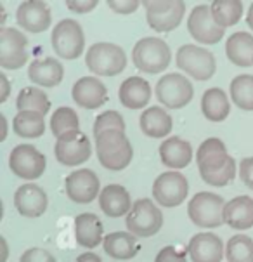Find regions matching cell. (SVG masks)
I'll list each match as a JSON object with an SVG mask.
<instances>
[{"mask_svg":"<svg viewBox=\"0 0 253 262\" xmlns=\"http://www.w3.org/2000/svg\"><path fill=\"white\" fill-rule=\"evenodd\" d=\"M17 112H35L45 115L51 110V101L40 87H25L16 99Z\"/></svg>","mask_w":253,"mask_h":262,"instance_id":"32","label":"cell"},{"mask_svg":"<svg viewBox=\"0 0 253 262\" xmlns=\"http://www.w3.org/2000/svg\"><path fill=\"white\" fill-rule=\"evenodd\" d=\"M9 255V247H7V239L4 236H0V262H6Z\"/></svg>","mask_w":253,"mask_h":262,"instance_id":"46","label":"cell"},{"mask_svg":"<svg viewBox=\"0 0 253 262\" xmlns=\"http://www.w3.org/2000/svg\"><path fill=\"white\" fill-rule=\"evenodd\" d=\"M163 226V214L153 200L141 198L132 205L127 215V229L134 236L148 238L156 234Z\"/></svg>","mask_w":253,"mask_h":262,"instance_id":"7","label":"cell"},{"mask_svg":"<svg viewBox=\"0 0 253 262\" xmlns=\"http://www.w3.org/2000/svg\"><path fill=\"white\" fill-rule=\"evenodd\" d=\"M19 262H56V259L51 252L43 250V248H28L21 255Z\"/></svg>","mask_w":253,"mask_h":262,"instance_id":"39","label":"cell"},{"mask_svg":"<svg viewBox=\"0 0 253 262\" xmlns=\"http://www.w3.org/2000/svg\"><path fill=\"white\" fill-rule=\"evenodd\" d=\"M78 125H80L78 115L75 113V110L68 108V106L57 108L51 117V130L57 139H59L61 136L68 134V132L80 130Z\"/></svg>","mask_w":253,"mask_h":262,"instance_id":"35","label":"cell"},{"mask_svg":"<svg viewBox=\"0 0 253 262\" xmlns=\"http://www.w3.org/2000/svg\"><path fill=\"white\" fill-rule=\"evenodd\" d=\"M227 262H253V239L246 234H236L225 245Z\"/></svg>","mask_w":253,"mask_h":262,"instance_id":"36","label":"cell"},{"mask_svg":"<svg viewBox=\"0 0 253 262\" xmlns=\"http://www.w3.org/2000/svg\"><path fill=\"white\" fill-rule=\"evenodd\" d=\"M231 157L227 155V148L219 137H208L203 141L201 146L196 151V163L199 174H208L215 172L219 168L225 167L229 163Z\"/></svg>","mask_w":253,"mask_h":262,"instance_id":"20","label":"cell"},{"mask_svg":"<svg viewBox=\"0 0 253 262\" xmlns=\"http://www.w3.org/2000/svg\"><path fill=\"white\" fill-rule=\"evenodd\" d=\"M47 194L38 184L28 183L19 186L14 194L16 210L25 217H40L47 210Z\"/></svg>","mask_w":253,"mask_h":262,"instance_id":"19","label":"cell"},{"mask_svg":"<svg viewBox=\"0 0 253 262\" xmlns=\"http://www.w3.org/2000/svg\"><path fill=\"white\" fill-rule=\"evenodd\" d=\"M108 7L117 14H132L134 11H137L139 2L137 0H109Z\"/></svg>","mask_w":253,"mask_h":262,"instance_id":"41","label":"cell"},{"mask_svg":"<svg viewBox=\"0 0 253 262\" xmlns=\"http://www.w3.org/2000/svg\"><path fill=\"white\" fill-rule=\"evenodd\" d=\"M189 193L188 179L177 170L163 172L153 184V198L167 208L179 207Z\"/></svg>","mask_w":253,"mask_h":262,"instance_id":"10","label":"cell"},{"mask_svg":"<svg viewBox=\"0 0 253 262\" xmlns=\"http://www.w3.org/2000/svg\"><path fill=\"white\" fill-rule=\"evenodd\" d=\"M159 158L167 168H184L193 160V146L180 137H167L159 144Z\"/></svg>","mask_w":253,"mask_h":262,"instance_id":"21","label":"cell"},{"mask_svg":"<svg viewBox=\"0 0 253 262\" xmlns=\"http://www.w3.org/2000/svg\"><path fill=\"white\" fill-rule=\"evenodd\" d=\"M96 6H97L96 0H85V2H82V0H75V2H66V7L73 12H78V14L90 12Z\"/></svg>","mask_w":253,"mask_h":262,"instance_id":"43","label":"cell"},{"mask_svg":"<svg viewBox=\"0 0 253 262\" xmlns=\"http://www.w3.org/2000/svg\"><path fill=\"white\" fill-rule=\"evenodd\" d=\"M101 188L99 177L90 168H78L66 177V194L75 203H90L97 198Z\"/></svg>","mask_w":253,"mask_h":262,"instance_id":"15","label":"cell"},{"mask_svg":"<svg viewBox=\"0 0 253 262\" xmlns=\"http://www.w3.org/2000/svg\"><path fill=\"white\" fill-rule=\"evenodd\" d=\"M75 262H103L99 255H96L94 252H85V254L78 255V259Z\"/></svg>","mask_w":253,"mask_h":262,"instance_id":"45","label":"cell"},{"mask_svg":"<svg viewBox=\"0 0 253 262\" xmlns=\"http://www.w3.org/2000/svg\"><path fill=\"white\" fill-rule=\"evenodd\" d=\"M9 94H11V82L6 73H0V103H6Z\"/></svg>","mask_w":253,"mask_h":262,"instance_id":"44","label":"cell"},{"mask_svg":"<svg viewBox=\"0 0 253 262\" xmlns=\"http://www.w3.org/2000/svg\"><path fill=\"white\" fill-rule=\"evenodd\" d=\"M188 254L193 262H222L225 248L214 233H198L189 239Z\"/></svg>","mask_w":253,"mask_h":262,"instance_id":"17","label":"cell"},{"mask_svg":"<svg viewBox=\"0 0 253 262\" xmlns=\"http://www.w3.org/2000/svg\"><path fill=\"white\" fill-rule=\"evenodd\" d=\"M47 160L45 155L32 144H19L11 151L9 157V167L14 176L25 181H35L45 172Z\"/></svg>","mask_w":253,"mask_h":262,"instance_id":"9","label":"cell"},{"mask_svg":"<svg viewBox=\"0 0 253 262\" xmlns=\"http://www.w3.org/2000/svg\"><path fill=\"white\" fill-rule=\"evenodd\" d=\"M63 64L56 57H43V59H33L28 66V77L35 85L42 87H56L63 80Z\"/></svg>","mask_w":253,"mask_h":262,"instance_id":"22","label":"cell"},{"mask_svg":"<svg viewBox=\"0 0 253 262\" xmlns=\"http://www.w3.org/2000/svg\"><path fill=\"white\" fill-rule=\"evenodd\" d=\"M172 52L165 40L156 37L141 38L132 49V61L135 68L144 73H159L165 72L170 64Z\"/></svg>","mask_w":253,"mask_h":262,"instance_id":"2","label":"cell"},{"mask_svg":"<svg viewBox=\"0 0 253 262\" xmlns=\"http://www.w3.org/2000/svg\"><path fill=\"white\" fill-rule=\"evenodd\" d=\"M225 54L236 66H253V35L246 32L233 33L225 43Z\"/></svg>","mask_w":253,"mask_h":262,"instance_id":"27","label":"cell"},{"mask_svg":"<svg viewBox=\"0 0 253 262\" xmlns=\"http://www.w3.org/2000/svg\"><path fill=\"white\" fill-rule=\"evenodd\" d=\"M51 42L57 57L72 61L82 56L83 47H85V33L78 21L63 19L52 30Z\"/></svg>","mask_w":253,"mask_h":262,"instance_id":"6","label":"cell"},{"mask_svg":"<svg viewBox=\"0 0 253 262\" xmlns=\"http://www.w3.org/2000/svg\"><path fill=\"white\" fill-rule=\"evenodd\" d=\"M16 19L17 25L30 33L45 32L52 21L51 9L45 2H40V0L23 2L16 11Z\"/></svg>","mask_w":253,"mask_h":262,"instance_id":"16","label":"cell"},{"mask_svg":"<svg viewBox=\"0 0 253 262\" xmlns=\"http://www.w3.org/2000/svg\"><path fill=\"white\" fill-rule=\"evenodd\" d=\"M120 101L128 110H141L151 99V85L141 77H130L120 85Z\"/></svg>","mask_w":253,"mask_h":262,"instance_id":"25","label":"cell"},{"mask_svg":"<svg viewBox=\"0 0 253 262\" xmlns=\"http://www.w3.org/2000/svg\"><path fill=\"white\" fill-rule=\"evenodd\" d=\"M28 38L21 30H0V66L4 70H19L28 61Z\"/></svg>","mask_w":253,"mask_h":262,"instance_id":"11","label":"cell"},{"mask_svg":"<svg viewBox=\"0 0 253 262\" xmlns=\"http://www.w3.org/2000/svg\"><path fill=\"white\" fill-rule=\"evenodd\" d=\"M224 212V198L215 193H208V191H201V193L194 194L188 205L189 219L199 228H219L220 224L225 223Z\"/></svg>","mask_w":253,"mask_h":262,"instance_id":"4","label":"cell"},{"mask_svg":"<svg viewBox=\"0 0 253 262\" xmlns=\"http://www.w3.org/2000/svg\"><path fill=\"white\" fill-rule=\"evenodd\" d=\"M108 130H122L125 132V120L118 112H104L96 118L94 122V137L101 136Z\"/></svg>","mask_w":253,"mask_h":262,"instance_id":"37","label":"cell"},{"mask_svg":"<svg viewBox=\"0 0 253 262\" xmlns=\"http://www.w3.org/2000/svg\"><path fill=\"white\" fill-rule=\"evenodd\" d=\"M12 128L23 139H37L45 132V120L42 113L19 112L12 120Z\"/></svg>","mask_w":253,"mask_h":262,"instance_id":"31","label":"cell"},{"mask_svg":"<svg viewBox=\"0 0 253 262\" xmlns=\"http://www.w3.org/2000/svg\"><path fill=\"white\" fill-rule=\"evenodd\" d=\"M54 153L59 163L66 167H78L90 158V141L87 139V136L82 130L68 132L56 141Z\"/></svg>","mask_w":253,"mask_h":262,"instance_id":"12","label":"cell"},{"mask_svg":"<svg viewBox=\"0 0 253 262\" xmlns=\"http://www.w3.org/2000/svg\"><path fill=\"white\" fill-rule=\"evenodd\" d=\"M225 224L234 229L253 228V198L236 196L225 203Z\"/></svg>","mask_w":253,"mask_h":262,"instance_id":"26","label":"cell"},{"mask_svg":"<svg viewBox=\"0 0 253 262\" xmlns=\"http://www.w3.org/2000/svg\"><path fill=\"white\" fill-rule=\"evenodd\" d=\"M239 177L248 188L253 189V157L241 160V163H239Z\"/></svg>","mask_w":253,"mask_h":262,"instance_id":"42","label":"cell"},{"mask_svg":"<svg viewBox=\"0 0 253 262\" xmlns=\"http://www.w3.org/2000/svg\"><path fill=\"white\" fill-rule=\"evenodd\" d=\"M175 63L180 72H186L189 77L199 82L214 77L217 68L215 56L208 49L193 46V43H186L177 51Z\"/></svg>","mask_w":253,"mask_h":262,"instance_id":"5","label":"cell"},{"mask_svg":"<svg viewBox=\"0 0 253 262\" xmlns=\"http://www.w3.org/2000/svg\"><path fill=\"white\" fill-rule=\"evenodd\" d=\"M201 112L210 122H222L227 118L231 104L225 92L219 87H212L205 91L201 97Z\"/></svg>","mask_w":253,"mask_h":262,"instance_id":"30","label":"cell"},{"mask_svg":"<svg viewBox=\"0 0 253 262\" xmlns=\"http://www.w3.org/2000/svg\"><path fill=\"white\" fill-rule=\"evenodd\" d=\"M87 68L101 77H114L127 66V54L118 43L97 42L87 51Z\"/></svg>","mask_w":253,"mask_h":262,"instance_id":"3","label":"cell"},{"mask_svg":"<svg viewBox=\"0 0 253 262\" xmlns=\"http://www.w3.org/2000/svg\"><path fill=\"white\" fill-rule=\"evenodd\" d=\"M141 130L153 139H163L172 130V117L159 106L148 108L141 115Z\"/></svg>","mask_w":253,"mask_h":262,"instance_id":"28","label":"cell"},{"mask_svg":"<svg viewBox=\"0 0 253 262\" xmlns=\"http://www.w3.org/2000/svg\"><path fill=\"white\" fill-rule=\"evenodd\" d=\"M154 262H188L186 254L177 247H165L158 252Z\"/></svg>","mask_w":253,"mask_h":262,"instance_id":"40","label":"cell"},{"mask_svg":"<svg viewBox=\"0 0 253 262\" xmlns=\"http://www.w3.org/2000/svg\"><path fill=\"white\" fill-rule=\"evenodd\" d=\"M246 23L250 26V30H253V4L248 9V16H246Z\"/></svg>","mask_w":253,"mask_h":262,"instance_id":"48","label":"cell"},{"mask_svg":"<svg viewBox=\"0 0 253 262\" xmlns=\"http://www.w3.org/2000/svg\"><path fill=\"white\" fill-rule=\"evenodd\" d=\"M0 128H2V132H0V141H6V137H7V118L4 117V115H0Z\"/></svg>","mask_w":253,"mask_h":262,"instance_id":"47","label":"cell"},{"mask_svg":"<svg viewBox=\"0 0 253 262\" xmlns=\"http://www.w3.org/2000/svg\"><path fill=\"white\" fill-rule=\"evenodd\" d=\"M231 99L243 112H253V75H238L233 78Z\"/></svg>","mask_w":253,"mask_h":262,"instance_id":"34","label":"cell"},{"mask_svg":"<svg viewBox=\"0 0 253 262\" xmlns=\"http://www.w3.org/2000/svg\"><path fill=\"white\" fill-rule=\"evenodd\" d=\"M154 92L162 104H165L170 110H179L191 103L194 96V87L184 75L167 73L165 77L158 80Z\"/></svg>","mask_w":253,"mask_h":262,"instance_id":"8","label":"cell"},{"mask_svg":"<svg viewBox=\"0 0 253 262\" xmlns=\"http://www.w3.org/2000/svg\"><path fill=\"white\" fill-rule=\"evenodd\" d=\"M188 30L191 37L196 40L198 43H208V46L219 43L225 32L214 19L210 6H205V4L196 6L191 11L188 19Z\"/></svg>","mask_w":253,"mask_h":262,"instance_id":"14","label":"cell"},{"mask_svg":"<svg viewBox=\"0 0 253 262\" xmlns=\"http://www.w3.org/2000/svg\"><path fill=\"white\" fill-rule=\"evenodd\" d=\"M96 151L101 165L108 170H123L134 155L130 141L122 130H108L97 136Z\"/></svg>","mask_w":253,"mask_h":262,"instance_id":"1","label":"cell"},{"mask_svg":"<svg viewBox=\"0 0 253 262\" xmlns=\"http://www.w3.org/2000/svg\"><path fill=\"white\" fill-rule=\"evenodd\" d=\"M99 207L108 217H122L128 215L132 208L130 194L122 184H109L101 191Z\"/></svg>","mask_w":253,"mask_h":262,"instance_id":"23","label":"cell"},{"mask_svg":"<svg viewBox=\"0 0 253 262\" xmlns=\"http://www.w3.org/2000/svg\"><path fill=\"white\" fill-rule=\"evenodd\" d=\"M75 236H77V243L83 248H96L103 238V223L99 217L90 212L80 214L75 219Z\"/></svg>","mask_w":253,"mask_h":262,"instance_id":"24","label":"cell"},{"mask_svg":"<svg viewBox=\"0 0 253 262\" xmlns=\"http://www.w3.org/2000/svg\"><path fill=\"white\" fill-rule=\"evenodd\" d=\"M210 9L217 25L224 30L239 23L243 16V4L238 0H215V2H212Z\"/></svg>","mask_w":253,"mask_h":262,"instance_id":"33","label":"cell"},{"mask_svg":"<svg viewBox=\"0 0 253 262\" xmlns=\"http://www.w3.org/2000/svg\"><path fill=\"white\" fill-rule=\"evenodd\" d=\"M148 25L156 32H172L180 25L186 12V4L180 0L170 2H144Z\"/></svg>","mask_w":253,"mask_h":262,"instance_id":"13","label":"cell"},{"mask_svg":"<svg viewBox=\"0 0 253 262\" xmlns=\"http://www.w3.org/2000/svg\"><path fill=\"white\" fill-rule=\"evenodd\" d=\"M199 176H201V179L210 186H217V188L227 186L231 181L236 177V162L231 157L229 163L225 167H222L215 172H208V174H199Z\"/></svg>","mask_w":253,"mask_h":262,"instance_id":"38","label":"cell"},{"mask_svg":"<svg viewBox=\"0 0 253 262\" xmlns=\"http://www.w3.org/2000/svg\"><path fill=\"white\" fill-rule=\"evenodd\" d=\"M72 96L78 106L85 110H96L108 101V89L99 78L82 77L75 82Z\"/></svg>","mask_w":253,"mask_h":262,"instance_id":"18","label":"cell"},{"mask_svg":"<svg viewBox=\"0 0 253 262\" xmlns=\"http://www.w3.org/2000/svg\"><path fill=\"white\" fill-rule=\"evenodd\" d=\"M104 252L117 260H128L137 255V239L132 233L117 231L109 233L103 242Z\"/></svg>","mask_w":253,"mask_h":262,"instance_id":"29","label":"cell"}]
</instances>
